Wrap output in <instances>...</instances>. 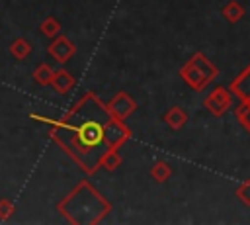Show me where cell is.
I'll list each match as a JSON object with an SVG mask.
<instances>
[{
  "instance_id": "cell-4",
  "label": "cell",
  "mask_w": 250,
  "mask_h": 225,
  "mask_svg": "<svg viewBox=\"0 0 250 225\" xmlns=\"http://www.w3.org/2000/svg\"><path fill=\"white\" fill-rule=\"evenodd\" d=\"M203 104H205V108H207L213 115L221 117V115H225V113L229 112V108L232 106V94H230V90L225 88V86H215V88L207 94V98H205Z\"/></svg>"
},
{
  "instance_id": "cell-1",
  "label": "cell",
  "mask_w": 250,
  "mask_h": 225,
  "mask_svg": "<svg viewBox=\"0 0 250 225\" xmlns=\"http://www.w3.org/2000/svg\"><path fill=\"white\" fill-rule=\"evenodd\" d=\"M29 117L49 125V137L86 174H94L100 168V158L109 149L105 143V123L111 115L94 92L82 94L61 119L39 113H29Z\"/></svg>"
},
{
  "instance_id": "cell-2",
  "label": "cell",
  "mask_w": 250,
  "mask_h": 225,
  "mask_svg": "<svg viewBox=\"0 0 250 225\" xmlns=\"http://www.w3.org/2000/svg\"><path fill=\"white\" fill-rule=\"evenodd\" d=\"M111 209L109 202L88 182L82 180L74 186L70 194H66L59 203L57 211L70 223H98Z\"/></svg>"
},
{
  "instance_id": "cell-12",
  "label": "cell",
  "mask_w": 250,
  "mask_h": 225,
  "mask_svg": "<svg viewBox=\"0 0 250 225\" xmlns=\"http://www.w3.org/2000/svg\"><path fill=\"white\" fill-rule=\"evenodd\" d=\"M221 14H223V18H225L229 23H238V22L244 18V6L238 4L236 0H230V2H227V4L221 8Z\"/></svg>"
},
{
  "instance_id": "cell-5",
  "label": "cell",
  "mask_w": 250,
  "mask_h": 225,
  "mask_svg": "<svg viewBox=\"0 0 250 225\" xmlns=\"http://www.w3.org/2000/svg\"><path fill=\"white\" fill-rule=\"evenodd\" d=\"M105 108H107V112H109V115H111L113 119L125 121V119L137 110V102H135L127 92H117V94L109 100V104H105Z\"/></svg>"
},
{
  "instance_id": "cell-9",
  "label": "cell",
  "mask_w": 250,
  "mask_h": 225,
  "mask_svg": "<svg viewBox=\"0 0 250 225\" xmlns=\"http://www.w3.org/2000/svg\"><path fill=\"white\" fill-rule=\"evenodd\" d=\"M74 84H76L74 76H72L66 68H59V70H55V74H53V78H51V84H49V86H51L57 94L64 96V94H68V92L74 88Z\"/></svg>"
},
{
  "instance_id": "cell-14",
  "label": "cell",
  "mask_w": 250,
  "mask_h": 225,
  "mask_svg": "<svg viewBox=\"0 0 250 225\" xmlns=\"http://www.w3.org/2000/svg\"><path fill=\"white\" fill-rule=\"evenodd\" d=\"M53 74H55V68H53L51 65H47V63H41V65H37L35 70H33V80H35L37 84H41V86H47V84H51Z\"/></svg>"
},
{
  "instance_id": "cell-17",
  "label": "cell",
  "mask_w": 250,
  "mask_h": 225,
  "mask_svg": "<svg viewBox=\"0 0 250 225\" xmlns=\"http://www.w3.org/2000/svg\"><path fill=\"white\" fill-rule=\"evenodd\" d=\"M236 119L250 133V102H240V106L236 108Z\"/></svg>"
},
{
  "instance_id": "cell-15",
  "label": "cell",
  "mask_w": 250,
  "mask_h": 225,
  "mask_svg": "<svg viewBox=\"0 0 250 225\" xmlns=\"http://www.w3.org/2000/svg\"><path fill=\"white\" fill-rule=\"evenodd\" d=\"M119 164H121V157H119V151H117V149H107V151L102 155V158H100V166L105 168L107 172L115 170Z\"/></svg>"
},
{
  "instance_id": "cell-19",
  "label": "cell",
  "mask_w": 250,
  "mask_h": 225,
  "mask_svg": "<svg viewBox=\"0 0 250 225\" xmlns=\"http://www.w3.org/2000/svg\"><path fill=\"white\" fill-rule=\"evenodd\" d=\"M236 198H238L244 205H250V180H244V182L236 188Z\"/></svg>"
},
{
  "instance_id": "cell-13",
  "label": "cell",
  "mask_w": 250,
  "mask_h": 225,
  "mask_svg": "<svg viewBox=\"0 0 250 225\" xmlns=\"http://www.w3.org/2000/svg\"><path fill=\"white\" fill-rule=\"evenodd\" d=\"M61 29H62V25H61V22H59L55 16H47V18L39 23V31H41L45 37H49V39H53L55 35H59Z\"/></svg>"
},
{
  "instance_id": "cell-3",
  "label": "cell",
  "mask_w": 250,
  "mask_h": 225,
  "mask_svg": "<svg viewBox=\"0 0 250 225\" xmlns=\"http://www.w3.org/2000/svg\"><path fill=\"white\" fill-rule=\"evenodd\" d=\"M217 67L203 55V53H195L182 68H180V76L182 80L191 88V90H203L215 76H217Z\"/></svg>"
},
{
  "instance_id": "cell-11",
  "label": "cell",
  "mask_w": 250,
  "mask_h": 225,
  "mask_svg": "<svg viewBox=\"0 0 250 225\" xmlns=\"http://www.w3.org/2000/svg\"><path fill=\"white\" fill-rule=\"evenodd\" d=\"M8 51H10V55H12L14 59L23 61V59H27V57L31 55L33 47H31V43H29L27 39H23V37H16V39L10 43Z\"/></svg>"
},
{
  "instance_id": "cell-18",
  "label": "cell",
  "mask_w": 250,
  "mask_h": 225,
  "mask_svg": "<svg viewBox=\"0 0 250 225\" xmlns=\"http://www.w3.org/2000/svg\"><path fill=\"white\" fill-rule=\"evenodd\" d=\"M14 211H16L14 202H12V200H8V198H0V219H2V221H6L8 217H12V215H14Z\"/></svg>"
},
{
  "instance_id": "cell-8",
  "label": "cell",
  "mask_w": 250,
  "mask_h": 225,
  "mask_svg": "<svg viewBox=\"0 0 250 225\" xmlns=\"http://www.w3.org/2000/svg\"><path fill=\"white\" fill-rule=\"evenodd\" d=\"M230 94L240 98V102H250V67H246L232 82H230Z\"/></svg>"
},
{
  "instance_id": "cell-10",
  "label": "cell",
  "mask_w": 250,
  "mask_h": 225,
  "mask_svg": "<svg viewBox=\"0 0 250 225\" xmlns=\"http://www.w3.org/2000/svg\"><path fill=\"white\" fill-rule=\"evenodd\" d=\"M164 121H166V125H168L170 129L178 131V129H182V127L186 125V121H188V113H186L180 106H172V108L164 113Z\"/></svg>"
},
{
  "instance_id": "cell-7",
  "label": "cell",
  "mask_w": 250,
  "mask_h": 225,
  "mask_svg": "<svg viewBox=\"0 0 250 225\" xmlns=\"http://www.w3.org/2000/svg\"><path fill=\"white\" fill-rule=\"evenodd\" d=\"M131 137V129L125 125V121L109 117L105 123V143L109 149H119L127 139Z\"/></svg>"
},
{
  "instance_id": "cell-6",
  "label": "cell",
  "mask_w": 250,
  "mask_h": 225,
  "mask_svg": "<svg viewBox=\"0 0 250 225\" xmlns=\"http://www.w3.org/2000/svg\"><path fill=\"white\" fill-rule=\"evenodd\" d=\"M47 53H49L59 65H64V63H68V61L74 57L76 47H74V43H72L66 35H61V33H59V35H55L53 41L49 43Z\"/></svg>"
},
{
  "instance_id": "cell-16",
  "label": "cell",
  "mask_w": 250,
  "mask_h": 225,
  "mask_svg": "<svg viewBox=\"0 0 250 225\" xmlns=\"http://www.w3.org/2000/svg\"><path fill=\"white\" fill-rule=\"evenodd\" d=\"M172 174V168L164 162V160H156L152 166H150V178L156 180V182H166Z\"/></svg>"
}]
</instances>
